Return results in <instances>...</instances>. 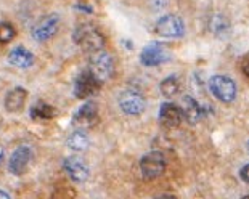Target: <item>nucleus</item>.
Instances as JSON below:
<instances>
[{
	"label": "nucleus",
	"instance_id": "1",
	"mask_svg": "<svg viewBox=\"0 0 249 199\" xmlns=\"http://www.w3.org/2000/svg\"><path fill=\"white\" fill-rule=\"evenodd\" d=\"M72 40L79 49L86 53H95V51H100L103 50L105 47V37L102 34L97 26L93 24H81L74 29V34H72Z\"/></svg>",
	"mask_w": 249,
	"mask_h": 199
},
{
	"label": "nucleus",
	"instance_id": "2",
	"mask_svg": "<svg viewBox=\"0 0 249 199\" xmlns=\"http://www.w3.org/2000/svg\"><path fill=\"white\" fill-rule=\"evenodd\" d=\"M89 71L97 77L100 82H105L108 81L111 76L114 74V60L113 56L107 51L100 50V51H95L90 56V61H89Z\"/></svg>",
	"mask_w": 249,
	"mask_h": 199
},
{
	"label": "nucleus",
	"instance_id": "3",
	"mask_svg": "<svg viewBox=\"0 0 249 199\" xmlns=\"http://www.w3.org/2000/svg\"><path fill=\"white\" fill-rule=\"evenodd\" d=\"M155 33L166 39H178L185 34V23L177 15H166L156 21Z\"/></svg>",
	"mask_w": 249,
	"mask_h": 199
},
{
	"label": "nucleus",
	"instance_id": "4",
	"mask_svg": "<svg viewBox=\"0 0 249 199\" xmlns=\"http://www.w3.org/2000/svg\"><path fill=\"white\" fill-rule=\"evenodd\" d=\"M209 90L219 101L230 103L236 98V83L227 76H214L209 79Z\"/></svg>",
	"mask_w": 249,
	"mask_h": 199
},
{
	"label": "nucleus",
	"instance_id": "5",
	"mask_svg": "<svg viewBox=\"0 0 249 199\" xmlns=\"http://www.w3.org/2000/svg\"><path fill=\"white\" fill-rule=\"evenodd\" d=\"M166 170V158L160 151L145 154L140 159V172L145 179H156Z\"/></svg>",
	"mask_w": 249,
	"mask_h": 199
},
{
	"label": "nucleus",
	"instance_id": "6",
	"mask_svg": "<svg viewBox=\"0 0 249 199\" xmlns=\"http://www.w3.org/2000/svg\"><path fill=\"white\" fill-rule=\"evenodd\" d=\"M118 103H119V108L123 109V113L130 114V116H139V114L145 111V106H146L145 97H143L140 92L134 90V88L121 93Z\"/></svg>",
	"mask_w": 249,
	"mask_h": 199
},
{
	"label": "nucleus",
	"instance_id": "7",
	"mask_svg": "<svg viewBox=\"0 0 249 199\" xmlns=\"http://www.w3.org/2000/svg\"><path fill=\"white\" fill-rule=\"evenodd\" d=\"M100 87H102V82H100L92 72L82 71L81 74L77 76L76 83H74V95H76V98H81V100L93 97L95 93L100 90Z\"/></svg>",
	"mask_w": 249,
	"mask_h": 199
},
{
	"label": "nucleus",
	"instance_id": "8",
	"mask_svg": "<svg viewBox=\"0 0 249 199\" xmlns=\"http://www.w3.org/2000/svg\"><path fill=\"white\" fill-rule=\"evenodd\" d=\"M63 169H65L68 177H70L74 183L87 182L90 175V169L86 164V161L77 158V156H70V158L63 159Z\"/></svg>",
	"mask_w": 249,
	"mask_h": 199
},
{
	"label": "nucleus",
	"instance_id": "9",
	"mask_svg": "<svg viewBox=\"0 0 249 199\" xmlns=\"http://www.w3.org/2000/svg\"><path fill=\"white\" fill-rule=\"evenodd\" d=\"M60 28V17L58 15H47L33 28V39L37 42L49 40Z\"/></svg>",
	"mask_w": 249,
	"mask_h": 199
},
{
	"label": "nucleus",
	"instance_id": "10",
	"mask_svg": "<svg viewBox=\"0 0 249 199\" xmlns=\"http://www.w3.org/2000/svg\"><path fill=\"white\" fill-rule=\"evenodd\" d=\"M169 60V51L160 42L148 44L140 53V63L145 66H158Z\"/></svg>",
	"mask_w": 249,
	"mask_h": 199
},
{
	"label": "nucleus",
	"instance_id": "11",
	"mask_svg": "<svg viewBox=\"0 0 249 199\" xmlns=\"http://www.w3.org/2000/svg\"><path fill=\"white\" fill-rule=\"evenodd\" d=\"M33 158V151H31L29 146H18L17 149H15V153L12 154V158H10V162H8V170L10 174L13 175H21L24 174V170L28 169L29 166V161Z\"/></svg>",
	"mask_w": 249,
	"mask_h": 199
},
{
	"label": "nucleus",
	"instance_id": "12",
	"mask_svg": "<svg viewBox=\"0 0 249 199\" xmlns=\"http://www.w3.org/2000/svg\"><path fill=\"white\" fill-rule=\"evenodd\" d=\"M97 119H98V104L95 101H87L74 114L72 124L77 125V127H89V125H93L97 122Z\"/></svg>",
	"mask_w": 249,
	"mask_h": 199
},
{
	"label": "nucleus",
	"instance_id": "13",
	"mask_svg": "<svg viewBox=\"0 0 249 199\" xmlns=\"http://www.w3.org/2000/svg\"><path fill=\"white\" fill-rule=\"evenodd\" d=\"M183 119L182 108L176 103H164L160 109V122L166 127H178Z\"/></svg>",
	"mask_w": 249,
	"mask_h": 199
},
{
	"label": "nucleus",
	"instance_id": "14",
	"mask_svg": "<svg viewBox=\"0 0 249 199\" xmlns=\"http://www.w3.org/2000/svg\"><path fill=\"white\" fill-rule=\"evenodd\" d=\"M8 61H10V65H13L15 67L28 69V67L34 65V55L31 53L28 49H24V47H15V49L10 51Z\"/></svg>",
	"mask_w": 249,
	"mask_h": 199
},
{
	"label": "nucleus",
	"instance_id": "15",
	"mask_svg": "<svg viewBox=\"0 0 249 199\" xmlns=\"http://www.w3.org/2000/svg\"><path fill=\"white\" fill-rule=\"evenodd\" d=\"M26 98H28V92L21 87H15L13 90H10L5 97V108L10 113H18L21 109H24Z\"/></svg>",
	"mask_w": 249,
	"mask_h": 199
},
{
	"label": "nucleus",
	"instance_id": "16",
	"mask_svg": "<svg viewBox=\"0 0 249 199\" xmlns=\"http://www.w3.org/2000/svg\"><path fill=\"white\" fill-rule=\"evenodd\" d=\"M182 113H183V117L188 120L190 124H195L203 117V108L199 106L198 101L192 97H183L182 100Z\"/></svg>",
	"mask_w": 249,
	"mask_h": 199
},
{
	"label": "nucleus",
	"instance_id": "17",
	"mask_svg": "<svg viewBox=\"0 0 249 199\" xmlns=\"http://www.w3.org/2000/svg\"><path fill=\"white\" fill-rule=\"evenodd\" d=\"M55 116H56V109L44 101L36 103L31 108V119L37 120V122H47V120L53 119Z\"/></svg>",
	"mask_w": 249,
	"mask_h": 199
},
{
	"label": "nucleus",
	"instance_id": "18",
	"mask_svg": "<svg viewBox=\"0 0 249 199\" xmlns=\"http://www.w3.org/2000/svg\"><path fill=\"white\" fill-rule=\"evenodd\" d=\"M89 143H90V140H89L87 133L84 132V130H74L66 140L68 148L72 149V151H77V153L86 151L89 148Z\"/></svg>",
	"mask_w": 249,
	"mask_h": 199
},
{
	"label": "nucleus",
	"instance_id": "19",
	"mask_svg": "<svg viewBox=\"0 0 249 199\" xmlns=\"http://www.w3.org/2000/svg\"><path fill=\"white\" fill-rule=\"evenodd\" d=\"M160 90L164 97H176L180 92V79L177 76H169L160 83Z\"/></svg>",
	"mask_w": 249,
	"mask_h": 199
},
{
	"label": "nucleus",
	"instance_id": "20",
	"mask_svg": "<svg viewBox=\"0 0 249 199\" xmlns=\"http://www.w3.org/2000/svg\"><path fill=\"white\" fill-rule=\"evenodd\" d=\"M17 33H15V28L10 23H0V44H10Z\"/></svg>",
	"mask_w": 249,
	"mask_h": 199
},
{
	"label": "nucleus",
	"instance_id": "21",
	"mask_svg": "<svg viewBox=\"0 0 249 199\" xmlns=\"http://www.w3.org/2000/svg\"><path fill=\"white\" fill-rule=\"evenodd\" d=\"M240 69L246 77H249V55H245L240 60Z\"/></svg>",
	"mask_w": 249,
	"mask_h": 199
},
{
	"label": "nucleus",
	"instance_id": "22",
	"mask_svg": "<svg viewBox=\"0 0 249 199\" xmlns=\"http://www.w3.org/2000/svg\"><path fill=\"white\" fill-rule=\"evenodd\" d=\"M240 177H241V180H243V182H246L248 185H249V164H246V166L240 170Z\"/></svg>",
	"mask_w": 249,
	"mask_h": 199
},
{
	"label": "nucleus",
	"instance_id": "23",
	"mask_svg": "<svg viewBox=\"0 0 249 199\" xmlns=\"http://www.w3.org/2000/svg\"><path fill=\"white\" fill-rule=\"evenodd\" d=\"M3 156H5V149H3V146L0 145V166H2V162H3Z\"/></svg>",
	"mask_w": 249,
	"mask_h": 199
},
{
	"label": "nucleus",
	"instance_id": "24",
	"mask_svg": "<svg viewBox=\"0 0 249 199\" xmlns=\"http://www.w3.org/2000/svg\"><path fill=\"white\" fill-rule=\"evenodd\" d=\"M10 198V195L8 193H5V191H0V199H8Z\"/></svg>",
	"mask_w": 249,
	"mask_h": 199
},
{
	"label": "nucleus",
	"instance_id": "25",
	"mask_svg": "<svg viewBox=\"0 0 249 199\" xmlns=\"http://www.w3.org/2000/svg\"><path fill=\"white\" fill-rule=\"evenodd\" d=\"M248 151H249V145H248Z\"/></svg>",
	"mask_w": 249,
	"mask_h": 199
}]
</instances>
